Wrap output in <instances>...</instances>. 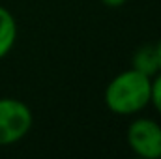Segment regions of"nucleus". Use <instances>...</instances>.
<instances>
[{
    "instance_id": "f257e3e1",
    "label": "nucleus",
    "mask_w": 161,
    "mask_h": 159,
    "mask_svg": "<svg viewBox=\"0 0 161 159\" xmlns=\"http://www.w3.org/2000/svg\"><path fill=\"white\" fill-rule=\"evenodd\" d=\"M150 92L152 77L131 68L118 73L105 86L103 101L105 107L118 116L137 114L150 105Z\"/></svg>"
},
{
    "instance_id": "f03ea898",
    "label": "nucleus",
    "mask_w": 161,
    "mask_h": 159,
    "mask_svg": "<svg viewBox=\"0 0 161 159\" xmlns=\"http://www.w3.org/2000/svg\"><path fill=\"white\" fill-rule=\"evenodd\" d=\"M34 116L30 107L15 97H0V146L23 140L32 129Z\"/></svg>"
},
{
    "instance_id": "7ed1b4c3",
    "label": "nucleus",
    "mask_w": 161,
    "mask_h": 159,
    "mask_svg": "<svg viewBox=\"0 0 161 159\" xmlns=\"http://www.w3.org/2000/svg\"><path fill=\"white\" fill-rule=\"evenodd\" d=\"M131 152L144 159H161V125L152 118H135L125 133Z\"/></svg>"
},
{
    "instance_id": "20e7f679",
    "label": "nucleus",
    "mask_w": 161,
    "mask_h": 159,
    "mask_svg": "<svg viewBox=\"0 0 161 159\" xmlns=\"http://www.w3.org/2000/svg\"><path fill=\"white\" fill-rule=\"evenodd\" d=\"M17 41V21L13 13L0 6V60L9 54Z\"/></svg>"
},
{
    "instance_id": "39448f33",
    "label": "nucleus",
    "mask_w": 161,
    "mask_h": 159,
    "mask_svg": "<svg viewBox=\"0 0 161 159\" xmlns=\"http://www.w3.org/2000/svg\"><path fill=\"white\" fill-rule=\"evenodd\" d=\"M131 68L148 75V77H154L159 69H158V60H156V52H154V45H142L135 51L133 54V60H131Z\"/></svg>"
},
{
    "instance_id": "423d86ee",
    "label": "nucleus",
    "mask_w": 161,
    "mask_h": 159,
    "mask_svg": "<svg viewBox=\"0 0 161 159\" xmlns=\"http://www.w3.org/2000/svg\"><path fill=\"white\" fill-rule=\"evenodd\" d=\"M150 103L161 114V71L152 77V92H150Z\"/></svg>"
},
{
    "instance_id": "0eeeda50",
    "label": "nucleus",
    "mask_w": 161,
    "mask_h": 159,
    "mask_svg": "<svg viewBox=\"0 0 161 159\" xmlns=\"http://www.w3.org/2000/svg\"><path fill=\"white\" fill-rule=\"evenodd\" d=\"M154 52H156V60H158V69L161 71V40H158L154 43Z\"/></svg>"
},
{
    "instance_id": "6e6552de",
    "label": "nucleus",
    "mask_w": 161,
    "mask_h": 159,
    "mask_svg": "<svg viewBox=\"0 0 161 159\" xmlns=\"http://www.w3.org/2000/svg\"><path fill=\"white\" fill-rule=\"evenodd\" d=\"M127 0H101V4H105L107 8H120Z\"/></svg>"
}]
</instances>
